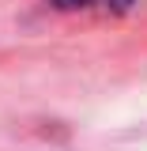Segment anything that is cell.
Wrapping results in <instances>:
<instances>
[{"instance_id": "1", "label": "cell", "mask_w": 147, "mask_h": 151, "mask_svg": "<svg viewBox=\"0 0 147 151\" xmlns=\"http://www.w3.org/2000/svg\"><path fill=\"white\" fill-rule=\"evenodd\" d=\"M136 0H53L60 12H128Z\"/></svg>"}]
</instances>
